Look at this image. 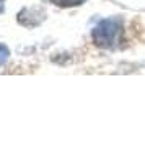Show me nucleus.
<instances>
[{"instance_id": "nucleus-4", "label": "nucleus", "mask_w": 145, "mask_h": 141, "mask_svg": "<svg viewBox=\"0 0 145 141\" xmlns=\"http://www.w3.org/2000/svg\"><path fill=\"white\" fill-rule=\"evenodd\" d=\"M3 12V5H2V2H0V13Z\"/></svg>"}, {"instance_id": "nucleus-1", "label": "nucleus", "mask_w": 145, "mask_h": 141, "mask_svg": "<svg viewBox=\"0 0 145 141\" xmlns=\"http://www.w3.org/2000/svg\"><path fill=\"white\" fill-rule=\"evenodd\" d=\"M121 34V23L119 20L109 18V20L99 21L96 26L93 28L91 38L93 43L99 48H112L119 40Z\"/></svg>"}, {"instance_id": "nucleus-2", "label": "nucleus", "mask_w": 145, "mask_h": 141, "mask_svg": "<svg viewBox=\"0 0 145 141\" xmlns=\"http://www.w3.org/2000/svg\"><path fill=\"white\" fill-rule=\"evenodd\" d=\"M86 0H51V3L57 5V7H75V5H82Z\"/></svg>"}, {"instance_id": "nucleus-3", "label": "nucleus", "mask_w": 145, "mask_h": 141, "mask_svg": "<svg viewBox=\"0 0 145 141\" xmlns=\"http://www.w3.org/2000/svg\"><path fill=\"white\" fill-rule=\"evenodd\" d=\"M8 56H10V51H8V48L5 44H2L0 43V66H3L5 62H7Z\"/></svg>"}]
</instances>
